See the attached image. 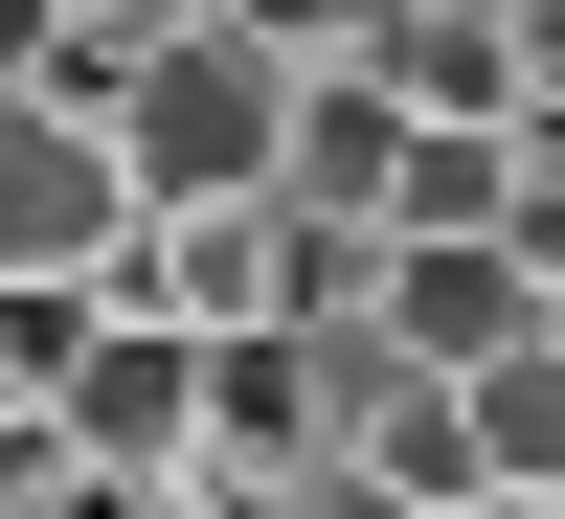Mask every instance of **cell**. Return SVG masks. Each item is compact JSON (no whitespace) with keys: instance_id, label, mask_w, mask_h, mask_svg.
Wrapping results in <instances>:
<instances>
[{"instance_id":"cell-2","label":"cell","mask_w":565,"mask_h":519,"mask_svg":"<svg viewBox=\"0 0 565 519\" xmlns=\"http://www.w3.org/2000/svg\"><path fill=\"white\" fill-rule=\"evenodd\" d=\"M159 181H136V113L90 90H0V294H114Z\"/></svg>"},{"instance_id":"cell-7","label":"cell","mask_w":565,"mask_h":519,"mask_svg":"<svg viewBox=\"0 0 565 519\" xmlns=\"http://www.w3.org/2000/svg\"><path fill=\"white\" fill-rule=\"evenodd\" d=\"M271 45H295V68H362V45H385V0H249Z\"/></svg>"},{"instance_id":"cell-3","label":"cell","mask_w":565,"mask_h":519,"mask_svg":"<svg viewBox=\"0 0 565 519\" xmlns=\"http://www.w3.org/2000/svg\"><path fill=\"white\" fill-rule=\"evenodd\" d=\"M362 316H385L407 361H498L543 316V226H385V294Z\"/></svg>"},{"instance_id":"cell-4","label":"cell","mask_w":565,"mask_h":519,"mask_svg":"<svg viewBox=\"0 0 565 519\" xmlns=\"http://www.w3.org/2000/svg\"><path fill=\"white\" fill-rule=\"evenodd\" d=\"M407 136H430V113H407L385 68H317V90H295V159H271V181H295V204H340V226H407Z\"/></svg>"},{"instance_id":"cell-1","label":"cell","mask_w":565,"mask_h":519,"mask_svg":"<svg viewBox=\"0 0 565 519\" xmlns=\"http://www.w3.org/2000/svg\"><path fill=\"white\" fill-rule=\"evenodd\" d=\"M45 407L90 430L114 519H226V497H204V407H226V339H204V316L90 294V339H68V385H45Z\"/></svg>"},{"instance_id":"cell-6","label":"cell","mask_w":565,"mask_h":519,"mask_svg":"<svg viewBox=\"0 0 565 519\" xmlns=\"http://www.w3.org/2000/svg\"><path fill=\"white\" fill-rule=\"evenodd\" d=\"M476 430H498V519L565 497V316H521V339L476 361Z\"/></svg>"},{"instance_id":"cell-5","label":"cell","mask_w":565,"mask_h":519,"mask_svg":"<svg viewBox=\"0 0 565 519\" xmlns=\"http://www.w3.org/2000/svg\"><path fill=\"white\" fill-rule=\"evenodd\" d=\"M362 68L407 90V113H543V68H521V0H385V45Z\"/></svg>"}]
</instances>
